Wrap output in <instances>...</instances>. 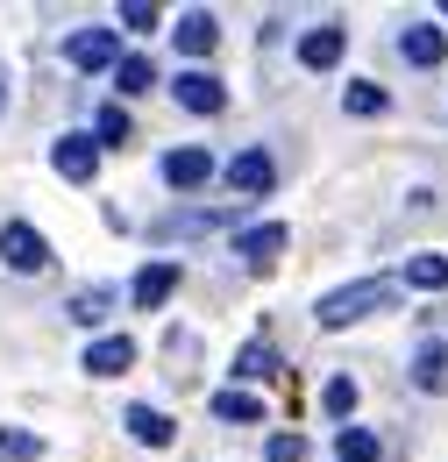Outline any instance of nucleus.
Listing matches in <instances>:
<instances>
[{
  "label": "nucleus",
  "instance_id": "nucleus-7",
  "mask_svg": "<svg viewBox=\"0 0 448 462\" xmlns=\"http://www.w3.org/2000/svg\"><path fill=\"white\" fill-rule=\"evenodd\" d=\"M285 249V228L278 221H257V228H235V256H242V271H264L271 256Z\"/></svg>",
  "mask_w": 448,
  "mask_h": 462
},
{
  "label": "nucleus",
  "instance_id": "nucleus-9",
  "mask_svg": "<svg viewBox=\"0 0 448 462\" xmlns=\"http://www.w3.org/2000/svg\"><path fill=\"white\" fill-rule=\"evenodd\" d=\"M228 185H235V192H271V185H278V157H271V150H242V157L228 164Z\"/></svg>",
  "mask_w": 448,
  "mask_h": 462
},
{
  "label": "nucleus",
  "instance_id": "nucleus-5",
  "mask_svg": "<svg viewBox=\"0 0 448 462\" xmlns=\"http://www.w3.org/2000/svg\"><path fill=\"white\" fill-rule=\"evenodd\" d=\"M171 100H178L185 115H221L228 86H221V79H207V71H178V79H171Z\"/></svg>",
  "mask_w": 448,
  "mask_h": 462
},
{
  "label": "nucleus",
  "instance_id": "nucleus-28",
  "mask_svg": "<svg viewBox=\"0 0 448 462\" xmlns=\"http://www.w3.org/2000/svg\"><path fill=\"white\" fill-rule=\"evenodd\" d=\"M264 456H271V462H306V441H299V434H271Z\"/></svg>",
  "mask_w": 448,
  "mask_h": 462
},
{
  "label": "nucleus",
  "instance_id": "nucleus-11",
  "mask_svg": "<svg viewBox=\"0 0 448 462\" xmlns=\"http://www.w3.org/2000/svg\"><path fill=\"white\" fill-rule=\"evenodd\" d=\"M214 228H228L221 207H185V214H164L150 235H157V242H178V235H214Z\"/></svg>",
  "mask_w": 448,
  "mask_h": 462
},
{
  "label": "nucleus",
  "instance_id": "nucleus-30",
  "mask_svg": "<svg viewBox=\"0 0 448 462\" xmlns=\"http://www.w3.org/2000/svg\"><path fill=\"white\" fill-rule=\"evenodd\" d=\"M442 22H448V0H442Z\"/></svg>",
  "mask_w": 448,
  "mask_h": 462
},
{
  "label": "nucleus",
  "instance_id": "nucleus-26",
  "mask_svg": "<svg viewBox=\"0 0 448 462\" xmlns=\"http://www.w3.org/2000/svg\"><path fill=\"white\" fill-rule=\"evenodd\" d=\"M321 405H328L335 420H349V412H356V384H349V377H328V392H321Z\"/></svg>",
  "mask_w": 448,
  "mask_h": 462
},
{
  "label": "nucleus",
  "instance_id": "nucleus-25",
  "mask_svg": "<svg viewBox=\"0 0 448 462\" xmlns=\"http://www.w3.org/2000/svg\"><path fill=\"white\" fill-rule=\"evenodd\" d=\"M93 128H100V135H93V143H100V150H114V143H128V115H121V107H100V115H93Z\"/></svg>",
  "mask_w": 448,
  "mask_h": 462
},
{
  "label": "nucleus",
  "instance_id": "nucleus-23",
  "mask_svg": "<svg viewBox=\"0 0 448 462\" xmlns=\"http://www.w3.org/2000/svg\"><path fill=\"white\" fill-rule=\"evenodd\" d=\"M43 456V441L36 434H22V427H0V462H36Z\"/></svg>",
  "mask_w": 448,
  "mask_h": 462
},
{
  "label": "nucleus",
  "instance_id": "nucleus-17",
  "mask_svg": "<svg viewBox=\"0 0 448 462\" xmlns=\"http://www.w3.org/2000/svg\"><path fill=\"white\" fill-rule=\"evenodd\" d=\"M214 420L249 427V420H264V399H249V392H214Z\"/></svg>",
  "mask_w": 448,
  "mask_h": 462
},
{
  "label": "nucleus",
  "instance_id": "nucleus-3",
  "mask_svg": "<svg viewBox=\"0 0 448 462\" xmlns=\"http://www.w3.org/2000/svg\"><path fill=\"white\" fill-rule=\"evenodd\" d=\"M64 58L79 64V71H114V64H121V43H114V29H71V36H64Z\"/></svg>",
  "mask_w": 448,
  "mask_h": 462
},
{
  "label": "nucleus",
  "instance_id": "nucleus-1",
  "mask_svg": "<svg viewBox=\"0 0 448 462\" xmlns=\"http://www.w3.org/2000/svg\"><path fill=\"white\" fill-rule=\"evenodd\" d=\"M392 299H398V285H392V278H356V285L321 291V299H313V320H321V328H356V320L385 313Z\"/></svg>",
  "mask_w": 448,
  "mask_h": 462
},
{
  "label": "nucleus",
  "instance_id": "nucleus-13",
  "mask_svg": "<svg viewBox=\"0 0 448 462\" xmlns=\"http://www.w3.org/2000/svg\"><path fill=\"white\" fill-rule=\"evenodd\" d=\"M128 363H135V342H128V335H100V342L86 348V370H93V377H121Z\"/></svg>",
  "mask_w": 448,
  "mask_h": 462
},
{
  "label": "nucleus",
  "instance_id": "nucleus-14",
  "mask_svg": "<svg viewBox=\"0 0 448 462\" xmlns=\"http://www.w3.org/2000/svg\"><path fill=\"white\" fill-rule=\"evenodd\" d=\"M398 58L420 64V71H434V64H442V29H434V22H413V29L398 36Z\"/></svg>",
  "mask_w": 448,
  "mask_h": 462
},
{
  "label": "nucleus",
  "instance_id": "nucleus-27",
  "mask_svg": "<svg viewBox=\"0 0 448 462\" xmlns=\"http://www.w3.org/2000/svg\"><path fill=\"white\" fill-rule=\"evenodd\" d=\"M121 29H135V36H150V29H157V7H143V0H128V7H121Z\"/></svg>",
  "mask_w": 448,
  "mask_h": 462
},
{
  "label": "nucleus",
  "instance_id": "nucleus-20",
  "mask_svg": "<svg viewBox=\"0 0 448 462\" xmlns=\"http://www.w3.org/2000/svg\"><path fill=\"white\" fill-rule=\"evenodd\" d=\"M271 370H278V348L271 342H249L235 356V377H242V384H249V377H271Z\"/></svg>",
  "mask_w": 448,
  "mask_h": 462
},
{
  "label": "nucleus",
  "instance_id": "nucleus-21",
  "mask_svg": "<svg viewBox=\"0 0 448 462\" xmlns=\"http://www.w3.org/2000/svg\"><path fill=\"white\" fill-rule=\"evenodd\" d=\"M107 313H114V291L107 285H86L79 299H71V320H86V328H93V320H107Z\"/></svg>",
  "mask_w": 448,
  "mask_h": 462
},
{
  "label": "nucleus",
  "instance_id": "nucleus-24",
  "mask_svg": "<svg viewBox=\"0 0 448 462\" xmlns=\"http://www.w3.org/2000/svg\"><path fill=\"white\" fill-rule=\"evenodd\" d=\"M341 107H349V115H385V86H370V79H356V86L341 93Z\"/></svg>",
  "mask_w": 448,
  "mask_h": 462
},
{
  "label": "nucleus",
  "instance_id": "nucleus-2",
  "mask_svg": "<svg viewBox=\"0 0 448 462\" xmlns=\"http://www.w3.org/2000/svg\"><path fill=\"white\" fill-rule=\"evenodd\" d=\"M0 263L22 271V278H43V271H51V242H43V228L7 221V228H0Z\"/></svg>",
  "mask_w": 448,
  "mask_h": 462
},
{
  "label": "nucleus",
  "instance_id": "nucleus-15",
  "mask_svg": "<svg viewBox=\"0 0 448 462\" xmlns=\"http://www.w3.org/2000/svg\"><path fill=\"white\" fill-rule=\"evenodd\" d=\"M214 43H221V22H214L207 7H192V14L178 22V51H185V58H207Z\"/></svg>",
  "mask_w": 448,
  "mask_h": 462
},
{
  "label": "nucleus",
  "instance_id": "nucleus-8",
  "mask_svg": "<svg viewBox=\"0 0 448 462\" xmlns=\"http://www.w3.org/2000/svg\"><path fill=\"white\" fill-rule=\"evenodd\" d=\"M121 420H128V441H135V448H171V434H178L164 405H128Z\"/></svg>",
  "mask_w": 448,
  "mask_h": 462
},
{
  "label": "nucleus",
  "instance_id": "nucleus-4",
  "mask_svg": "<svg viewBox=\"0 0 448 462\" xmlns=\"http://www.w3.org/2000/svg\"><path fill=\"white\" fill-rule=\"evenodd\" d=\"M51 164H57V178H71V185H93V171H100V143H93V135H57Z\"/></svg>",
  "mask_w": 448,
  "mask_h": 462
},
{
  "label": "nucleus",
  "instance_id": "nucleus-12",
  "mask_svg": "<svg viewBox=\"0 0 448 462\" xmlns=\"http://www.w3.org/2000/svg\"><path fill=\"white\" fill-rule=\"evenodd\" d=\"M171 291H178V263H143L135 285H128V299H135V306H164Z\"/></svg>",
  "mask_w": 448,
  "mask_h": 462
},
{
  "label": "nucleus",
  "instance_id": "nucleus-18",
  "mask_svg": "<svg viewBox=\"0 0 448 462\" xmlns=\"http://www.w3.org/2000/svg\"><path fill=\"white\" fill-rule=\"evenodd\" d=\"M406 285L413 291H442L448 285V256H413V263H406Z\"/></svg>",
  "mask_w": 448,
  "mask_h": 462
},
{
  "label": "nucleus",
  "instance_id": "nucleus-22",
  "mask_svg": "<svg viewBox=\"0 0 448 462\" xmlns=\"http://www.w3.org/2000/svg\"><path fill=\"white\" fill-rule=\"evenodd\" d=\"M150 79H157V64H150V58H121V64H114V86H121V93H150Z\"/></svg>",
  "mask_w": 448,
  "mask_h": 462
},
{
  "label": "nucleus",
  "instance_id": "nucleus-16",
  "mask_svg": "<svg viewBox=\"0 0 448 462\" xmlns=\"http://www.w3.org/2000/svg\"><path fill=\"white\" fill-rule=\"evenodd\" d=\"M413 384H420V392H442V384H448V348L442 342L413 348Z\"/></svg>",
  "mask_w": 448,
  "mask_h": 462
},
{
  "label": "nucleus",
  "instance_id": "nucleus-19",
  "mask_svg": "<svg viewBox=\"0 0 448 462\" xmlns=\"http://www.w3.org/2000/svg\"><path fill=\"white\" fill-rule=\"evenodd\" d=\"M335 456L341 462H378V434H370V427H341V434H335Z\"/></svg>",
  "mask_w": 448,
  "mask_h": 462
},
{
  "label": "nucleus",
  "instance_id": "nucleus-6",
  "mask_svg": "<svg viewBox=\"0 0 448 462\" xmlns=\"http://www.w3.org/2000/svg\"><path fill=\"white\" fill-rule=\"evenodd\" d=\"M341 51H349L341 22H321V29H306V36H299V64H306V71H335Z\"/></svg>",
  "mask_w": 448,
  "mask_h": 462
},
{
  "label": "nucleus",
  "instance_id": "nucleus-29",
  "mask_svg": "<svg viewBox=\"0 0 448 462\" xmlns=\"http://www.w3.org/2000/svg\"><path fill=\"white\" fill-rule=\"evenodd\" d=\"M0 107H7V86H0Z\"/></svg>",
  "mask_w": 448,
  "mask_h": 462
},
{
  "label": "nucleus",
  "instance_id": "nucleus-10",
  "mask_svg": "<svg viewBox=\"0 0 448 462\" xmlns=\"http://www.w3.org/2000/svg\"><path fill=\"white\" fill-rule=\"evenodd\" d=\"M207 178H214V157H207V150H171L164 157V185L171 192H200Z\"/></svg>",
  "mask_w": 448,
  "mask_h": 462
}]
</instances>
